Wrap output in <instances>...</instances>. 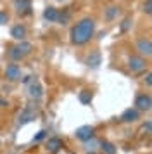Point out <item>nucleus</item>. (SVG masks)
<instances>
[{
  "mask_svg": "<svg viewBox=\"0 0 152 154\" xmlns=\"http://www.w3.org/2000/svg\"><path fill=\"white\" fill-rule=\"evenodd\" d=\"M95 33V21L85 17L80 23H76V26L71 29V42L74 45H83L87 43Z\"/></svg>",
  "mask_w": 152,
  "mask_h": 154,
  "instance_id": "1",
  "label": "nucleus"
},
{
  "mask_svg": "<svg viewBox=\"0 0 152 154\" xmlns=\"http://www.w3.org/2000/svg\"><path fill=\"white\" fill-rule=\"evenodd\" d=\"M31 49H33V45H31V43L23 42V43H19L17 47H14V49L9 50V57L14 59V61H19V59H23L24 56H28V54L31 52Z\"/></svg>",
  "mask_w": 152,
  "mask_h": 154,
  "instance_id": "2",
  "label": "nucleus"
},
{
  "mask_svg": "<svg viewBox=\"0 0 152 154\" xmlns=\"http://www.w3.org/2000/svg\"><path fill=\"white\" fill-rule=\"evenodd\" d=\"M128 66H130L131 71H144L147 64H145V59H144V57H140V56H131V57H130V64H128Z\"/></svg>",
  "mask_w": 152,
  "mask_h": 154,
  "instance_id": "3",
  "label": "nucleus"
},
{
  "mask_svg": "<svg viewBox=\"0 0 152 154\" xmlns=\"http://www.w3.org/2000/svg\"><path fill=\"white\" fill-rule=\"evenodd\" d=\"M5 75H7L9 80H19L21 78V68L17 66V64H7Z\"/></svg>",
  "mask_w": 152,
  "mask_h": 154,
  "instance_id": "4",
  "label": "nucleus"
},
{
  "mask_svg": "<svg viewBox=\"0 0 152 154\" xmlns=\"http://www.w3.org/2000/svg\"><path fill=\"white\" fill-rule=\"evenodd\" d=\"M150 95H147V94H142V95H138L137 99V107L138 109H142V111H149L150 109Z\"/></svg>",
  "mask_w": 152,
  "mask_h": 154,
  "instance_id": "5",
  "label": "nucleus"
},
{
  "mask_svg": "<svg viewBox=\"0 0 152 154\" xmlns=\"http://www.w3.org/2000/svg\"><path fill=\"white\" fill-rule=\"evenodd\" d=\"M76 137L81 139V140H90L93 137V128H92V126H81V128H78Z\"/></svg>",
  "mask_w": 152,
  "mask_h": 154,
  "instance_id": "6",
  "label": "nucleus"
},
{
  "mask_svg": "<svg viewBox=\"0 0 152 154\" xmlns=\"http://www.w3.org/2000/svg\"><path fill=\"white\" fill-rule=\"evenodd\" d=\"M138 50H140V54H145V56H150L152 52V45H150V40H138Z\"/></svg>",
  "mask_w": 152,
  "mask_h": 154,
  "instance_id": "7",
  "label": "nucleus"
},
{
  "mask_svg": "<svg viewBox=\"0 0 152 154\" xmlns=\"http://www.w3.org/2000/svg\"><path fill=\"white\" fill-rule=\"evenodd\" d=\"M138 116H140V114H138L137 109H128V111L123 112L121 119H123V121H126V123H130V121H137Z\"/></svg>",
  "mask_w": 152,
  "mask_h": 154,
  "instance_id": "8",
  "label": "nucleus"
},
{
  "mask_svg": "<svg viewBox=\"0 0 152 154\" xmlns=\"http://www.w3.org/2000/svg\"><path fill=\"white\" fill-rule=\"evenodd\" d=\"M11 35H12L16 40H23V38L26 36V28L21 26V24H17V26H14V28L11 29Z\"/></svg>",
  "mask_w": 152,
  "mask_h": 154,
  "instance_id": "9",
  "label": "nucleus"
},
{
  "mask_svg": "<svg viewBox=\"0 0 152 154\" xmlns=\"http://www.w3.org/2000/svg\"><path fill=\"white\" fill-rule=\"evenodd\" d=\"M29 7H31V2H29V0H16V9H17L19 12H21V11L28 12Z\"/></svg>",
  "mask_w": 152,
  "mask_h": 154,
  "instance_id": "10",
  "label": "nucleus"
},
{
  "mask_svg": "<svg viewBox=\"0 0 152 154\" xmlns=\"http://www.w3.org/2000/svg\"><path fill=\"white\" fill-rule=\"evenodd\" d=\"M45 17H47L48 21H57V19H59V12H57V9L48 7L47 11H45Z\"/></svg>",
  "mask_w": 152,
  "mask_h": 154,
  "instance_id": "11",
  "label": "nucleus"
},
{
  "mask_svg": "<svg viewBox=\"0 0 152 154\" xmlns=\"http://www.w3.org/2000/svg\"><path fill=\"white\" fill-rule=\"evenodd\" d=\"M31 95L33 97H41V87H40V83L38 82H33V85H31Z\"/></svg>",
  "mask_w": 152,
  "mask_h": 154,
  "instance_id": "12",
  "label": "nucleus"
},
{
  "mask_svg": "<svg viewBox=\"0 0 152 154\" xmlns=\"http://www.w3.org/2000/svg\"><path fill=\"white\" fill-rule=\"evenodd\" d=\"M48 147H50V151H57L59 147H62V142L59 139H50L48 140Z\"/></svg>",
  "mask_w": 152,
  "mask_h": 154,
  "instance_id": "13",
  "label": "nucleus"
},
{
  "mask_svg": "<svg viewBox=\"0 0 152 154\" xmlns=\"http://www.w3.org/2000/svg\"><path fill=\"white\" fill-rule=\"evenodd\" d=\"M80 100H81L83 104H88L90 100H92V94H90L88 90H83L81 94H80Z\"/></svg>",
  "mask_w": 152,
  "mask_h": 154,
  "instance_id": "14",
  "label": "nucleus"
},
{
  "mask_svg": "<svg viewBox=\"0 0 152 154\" xmlns=\"http://www.w3.org/2000/svg\"><path fill=\"white\" fill-rule=\"evenodd\" d=\"M102 149H104L107 154H114V152H116L114 146H112V144H109V142H102Z\"/></svg>",
  "mask_w": 152,
  "mask_h": 154,
  "instance_id": "15",
  "label": "nucleus"
},
{
  "mask_svg": "<svg viewBox=\"0 0 152 154\" xmlns=\"http://www.w3.org/2000/svg\"><path fill=\"white\" fill-rule=\"evenodd\" d=\"M117 12H119V9H116V7H111V11L107 12V17H109V19H112V17H114V16H116Z\"/></svg>",
  "mask_w": 152,
  "mask_h": 154,
  "instance_id": "16",
  "label": "nucleus"
},
{
  "mask_svg": "<svg viewBox=\"0 0 152 154\" xmlns=\"http://www.w3.org/2000/svg\"><path fill=\"white\" fill-rule=\"evenodd\" d=\"M7 21H9V16H7L5 12H2V11H0V24H5Z\"/></svg>",
  "mask_w": 152,
  "mask_h": 154,
  "instance_id": "17",
  "label": "nucleus"
},
{
  "mask_svg": "<svg viewBox=\"0 0 152 154\" xmlns=\"http://www.w3.org/2000/svg\"><path fill=\"white\" fill-rule=\"evenodd\" d=\"M144 11L147 12V14H150V0H147V4L144 5Z\"/></svg>",
  "mask_w": 152,
  "mask_h": 154,
  "instance_id": "18",
  "label": "nucleus"
},
{
  "mask_svg": "<svg viewBox=\"0 0 152 154\" xmlns=\"http://www.w3.org/2000/svg\"><path fill=\"white\" fill-rule=\"evenodd\" d=\"M43 137H45V132H40L38 133V137H36L35 140H40V139H43Z\"/></svg>",
  "mask_w": 152,
  "mask_h": 154,
  "instance_id": "19",
  "label": "nucleus"
},
{
  "mask_svg": "<svg viewBox=\"0 0 152 154\" xmlns=\"http://www.w3.org/2000/svg\"><path fill=\"white\" fill-rule=\"evenodd\" d=\"M92 154H93V152H92Z\"/></svg>",
  "mask_w": 152,
  "mask_h": 154,
  "instance_id": "20",
  "label": "nucleus"
}]
</instances>
